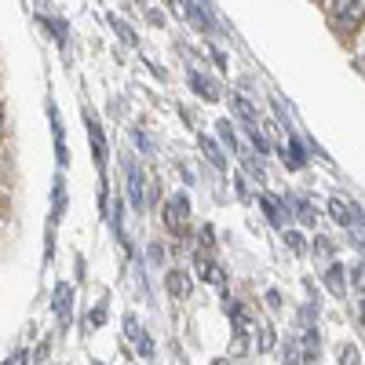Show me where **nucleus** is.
Returning <instances> with one entry per match:
<instances>
[{
	"mask_svg": "<svg viewBox=\"0 0 365 365\" xmlns=\"http://www.w3.org/2000/svg\"><path fill=\"white\" fill-rule=\"evenodd\" d=\"M88 322H91V325H103V322H106V303H99V307L88 314Z\"/></svg>",
	"mask_w": 365,
	"mask_h": 365,
	"instance_id": "cd10ccee",
	"label": "nucleus"
},
{
	"mask_svg": "<svg viewBox=\"0 0 365 365\" xmlns=\"http://www.w3.org/2000/svg\"><path fill=\"white\" fill-rule=\"evenodd\" d=\"M44 26L55 34V41H58V44H66V26H63V22H55V19H48V15H44Z\"/></svg>",
	"mask_w": 365,
	"mask_h": 365,
	"instance_id": "4be33fe9",
	"label": "nucleus"
},
{
	"mask_svg": "<svg viewBox=\"0 0 365 365\" xmlns=\"http://www.w3.org/2000/svg\"><path fill=\"white\" fill-rule=\"evenodd\" d=\"M197 143H201V150L208 154V161H212V165H216V168H227V161H223V154L216 150V143H212V139H197Z\"/></svg>",
	"mask_w": 365,
	"mask_h": 365,
	"instance_id": "f3484780",
	"label": "nucleus"
},
{
	"mask_svg": "<svg viewBox=\"0 0 365 365\" xmlns=\"http://www.w3.org/2000/svg\"><path fill=\"white\" fill-rule=\"evenodd\" d=\"M285 241H289V249H292V252H303V234L289 230V234H285Z\"/></svg>",
	"mask_w": 365,
	"mask_h": 365,
	"instance_id": "bb28decb",
	"label": "nucleus"
},
{
	"mask_svg": "<svg viewBox=\"0 0 365 365\" xmlns=\"http://www.w3.org/2000/svg\"><path fill=\"white\" fill-rule=\"evenodd\" d=\"M259 205H263V212H267V220L274 223V227H285V220H282V201L278 197H259Z\"/></svg>",
	"mask_w": 365,
	"mask_h": 365,
	"instance_id": "4468645a",
	"label": "nucleus"
},
{
	"mask_svg": "<svg viewBox=\"0 0 365 365\" xmlns=\"http://www.w3.org/2000/svg\"><path fill=\"white\" fill-rule=\"evenodd\" d=\"M182 8H187V19H190V22H194L197 29H205V34H212V29H216V26L208 22V15H205V11H201L197 4H194V0H187V4H182Z\"/></svg>",
	"mask_w": 365,
	"mask_h": 365,
	"instance_id": "2eb2a0df",
	"label": "nucleus"
},
{
	"mask_svg": "<svg viewBox=\"0 0 365 365\" xmlns=\"http://www.w3.org/2000/svg\"><path fill=\"white\" fill-rule=\"evenodd\" d=\"M285 365H299V354H296L292 344H285Z\"/></svg>",
	"mask_w": 365,
	"mask_h": 365,
	"instance_id": "c756f323",
	"label": "nucleus"
},
{
	"mask_svg": "<svg viewBox=\"0 0 365 365\" xmlns=\"http://www.w3.org/2000/svg\"><path fill=\"white\" fill-rule=\"evenodd\" d=\"M303 358H307V361L318 358V332L314 329H307V336H303Z\"/></svg>",
	"mask_w": 365,
	"mask_h": 365,
	"instance_id": "a211bd4d",
	"label": "nucleus"
},
{
	"mask_svg": "<svg viewBox=\"0 0 365 365\" xmlns=\"http://www.w3.org/2000/svg\"><path fill=\"white\" fill-rule=\"evenodd\" d=\"M361 55H365V41H361Z\"/></svg>",
	"mask_w": 365,
	"mask_h": 365,
	"instance_id": "72a5a7b5",
	"label": "nucleus"
},
{
	"mask_svg": "<svg viewBox=\"0 0 365 365\" xmlns=\"http://www.w3.org/2000/svg\"><path fill=\"white\" fill-rule=\"evenodd\" d=\"M325 285H329L332 296H344V292H347V274H344L340 263H332V267L325 270Z\"/></svg>",
	"mask_w": 365,
	"mask_h": 365,
	"instance_id": "9d476101",
	"label": "nucleus"
},
{
	"mask_svg": "<svg viewBox=\"0 0 365 365\" xmlns=\"http://www.w3.org/2000/svg\"><path fill=\"white\" fill-rule=\"evenodd\" d=\"M128 201H132V208L135 212H143V205H146V194H143V172L128 161Z\"/></svg>",
	"mask_w": 365,
	"mask_h": 365,
	"instance_id": "6e6552de",
	"label": "nucleus"
},
{
	"mask_svg": "<svg viewBox=\"0 0 365 365\" xmlns=\"http://www.w3.org/2000/svg\"><path fill=\"white\" fill-rule=\"evenodd\" d=\"M318 252H322V256H329V252H332V245H329V237H318Z\"/></svg>",
	"mask_w": 365,
	"mask_h": 365,
	"instance_id": "7c9ffc66",
	"label": "nucleus"
},
{
	"mask_svg": "<svg viewBox=\"0 0 365 365\" xmlns=\"http://www.w3.org/2000/svg\"><path fill=\"white\" fill-rule=\"evenodd\" d=\"M139 329H143V325L135 322V314H125V332H128V340H135V336H139Z\"/></svg>",
	"mask_w": 365,
	"mask_h": 365,
	"instance_id": "a878e982",
	"label": "nucleus"
},
{
	"mask_svg": "<svg viewBox=\"0 0 365 365\" xmlns=\"http://www.w3.org/2000/svg\"><path fill=\"white\" fill-rule=\"evenodd\" d=\"M70 311H73V289L63 282V285H55V314H58V322H70Z\"/></svg>",
	"mask_w": 365,
	"mask_h": 365,
	"instance_id": "1a4fd4ad",
	"label": "nucleus"
},
{
	"mask_svg": "<svg viewBox=\"0 0 365 365\" xmlns=\"http://www.w3.org/2000/svg\"><path fill=\"white\" fill-rule=\"evenodd\" d=\"M132 344L139 347V354H143V358H154V340L146 336V329H139V336H135Z\"/></svg>",
	"mask_w": 365,
	"mask_h": 365,
	"instance_id": "aec40b11",
	"label": "nucleus"
},
{
	"mask_svg": "<svg viewBox=\"0 0 365 365\" xmlns=\"http://www.w3.org/2000/svg\"><path fill=\"white\" fill-rule=\"evenodd\" d=\"M110 26H113V29H117V34H120V37H125V41H128V44H135V34H132V29H128L125 22H120V19H110Z\"/></svg>",
	"mask_w": 365,
	"mask_h": 365,
	"instance_id": "393cba45",
	"label": "nucleus"
},
{
	"mask_svg": "<svg viewBox=\"0 0 365 365\" xmlns=\"http://www.w3.org/2000/svg\"><path fill=\"white\" fill-rule=\"evenodd\" d=\"M358 318H361V325H365V299L358 303Z\"/></svg>",
	"mask_w": 365,
	"mask_h": 365,
	"instance_id": "473e14b6",
	"label": "nucleus"
},
{
	"mask_svg": "<svg viewBox=\"0 0 365 365\" xmlns=\"http://www.w3.org/2000/svg\"><path fill=\"white\" fill-rule=\"evenodd\" d=\"M48 113H51V132H55V161H58V168H66L70 154H66V132H63V117H58V110H55V106H48Z\"/></svg>",
	"mask_w": 365,
	"mask_h": 365,
	"instance_id": "39448f33",
	"label": "nucleus"
},
{
	"mask_svg": "<svg viewBox=\"0 0 365 365\" xmlns=\"http://www.w3.org/2000/svg\"><path fill=\"white\" fill-rule=\"evenodd\" d=\"M329 19H332V29H336V34L351 37L354 29L365 22V0H332Z\"/></svg>",
	"mask_w": 365,
	"mask_h": 365,
	"instance_id": "f257e3e1",
	"label": "nucleus"
},
{
	"mask_svg": "<svg viewBox=\"0 0 365 365\" xmlns=\"http://www.w3.org/2000/svg\"><path fill=\"white\" fill-rule=\"evenodd\" d=\"M96 365H103V361H96Z\"/></svg>",
	"mask_w": 365,
	"mask_h": 365,
	"instance_id": "f704fd0d",
	"label": "nucleus"
},
{
	"mask_svg": "<svg viewBox=\"0 0 365 365\" xmlns=\"http://www.w3.org/2000/svg\"><path fill=\"white\" fill-rule=\"evenodd\" d=\"M216 132H220V139H223V146L230 150V154H245V146L237 143V135H234V125L223 117V120H216Z\"/></svg>",
	"mask_w": 365,
	"mask_h": 365,
	"instance_id": "9b49d317",
	"label": "nucleus"
},
{
	"mask_svg": "<svg viewBox=\"0 0 365 365\" xmlns=\"http://www.w3.org/2000/svg\"><path fill=\"white\" fill-rule=\"evenodd\" d=\"M26 358H29V354H26V351H19V354H11V361H8V365H26Z\"/></svg>",
	"mask_w": 365,
	"mask_h": 365,
	"instance_id": "2f4dec72",
	"label": "nucleus"
},
{
	"mask_svg": "<svg viewBox=\"0 0 365 365\" xmlns=\"http://www.w3.org/2000/svg\"><path fill=\"white\" fill-rule=\"evenodd\" d=\"M66 205H70V194H66V179H63V172H58L55 179H51V227L58 223V220H63L66 216Z\"/></svg>",
	"mask_w": 365,
	"mask_h": 365,
	"instance_id": "20e7f679",
	"label": "nucleus"
},
{
	"mask_svg": "<svg viewBox=\"0 0 365 365\" xmlns=\"http://www.w3.org/2000/svg\"><path fill=\"white\" fill-rule=\"evenodd\" d=\"M88 139H91V154H96V165H99V172H103V165H106V139H103V125L96 117L88 113Z\"/></svg>",
	"mask_w": 365,
	"mask_h": 365,
	"instance_id": "423d86ee",
	"label": "nucleus"
},
{
	"mask_svg": "<svg viewBox=\"0 0 365 365\" xmlns=\"http://www.w3.org/2000/svg\"><path fill=\"white\" fill-rule=\"evenodd\" d=\"M267 307H270V311H278V307H282V292H274V289H270V292H267Z\"/></svg>",
	"mask_w": 365,
	"mask_h": 365,
	"instance_id": "c85d7f7f",
	"label": "nucleus"
},
{
	"mask_svg": "<svg viewBox=\"0 0 365 365\" xmlns=\"http://www.w3.org/2000/svg\"><path fill=\"white\" fill-rule=\"evenodd\" d=\"M329 212H332V220H336L340 227H361V223H365V212H361L358 205L344 201V197H332V201H329Z\"/></svg>",
	"mask_w": 365,
	"mask_h": 365,
	"instance_id": "7ed1b4c3",
	"label": "nucleus"
},
{
	"mask_svg": "<svg viewBox=\"0 0 365 365\" xmlns=\"http://www.w3.org/2000/svg\"><path fill=\"white\" fill-rule=\"evenodd\" d=\"M230 106H234V113L245 120V128H252V125H259L256 120V110H252V103L245 99V96H230Z\"/></svg>",
	"mask_w": 365,
	"mask_h": 365,
	"instance_id": "f8f14e48",
	"label": "nucleus"
},
{
	"mask_svg": "<svg viewBox=\"0 0 365 365\" xmlns=\"http://www.w3.org/2000/svg\"><path fill=\"white\" fill-rule=\"evenodd\" d=\"M245 132H249V139H252V146H256V154H270V143L263 139L259 125H252V128H245Z\"/></svg>",
	"mask_w": 365,
	"mask_h": 365,
	"instance_id": "6ab92c4d",
	"label": "nucleus"
},
{
	"mask_svg": "<svg viewBox=\"0 0 365 365\" xmlns=\"http://www.w3.org/2000/svg\"><path fill=\"white\" fill-rule=\"evenodd\" d=\"M190 88L201 91V99H208V103H216V99H220V88L212 84V81H205L201 73H190Z\"/></svg>",
	"mask_w": 365,
	"mask_h": 365,
	"instance_id": "ddd939ff",
	"label": "nucleus"
},
{
	"mask_svg": "<svg viewBox=\"0 0 365 365\" xmlns=\"http://www.w3.org/2000/svg\"><path fill=\"white\" fill-rule=\"evenodd\" d=\"M274 340H278V336H274V329H270V325H263V329H259V351H270V347H274Z\"/></svg>",
	"mask_w": 365,
	"mask_h": 365,
	"instance_id": "b1692460",
	"label": "nucleus"
},
{
	"mask_svg": "<svg viewBox=\"0 0 365 365\" xmlns=\"http://www.w3.org/2000/svg\"><path fill=\"white\" fill-rule=\"evenodd\" d=\"M292 205L299 208V216H303V223H314V208H311V201H303V197H296Z\"/></svg>",
	"mask_w": 365,
	"mask_h": 365,
	"instance_id": "5701e85b",
	"label": "nucleus"
},
{
	"mask_svg": "<svg viewBox=\"0 0 365 365\" xmlns=\"http://www.w3.org/2000/svg\"><path fill=\"white\" fill-rule=\"evenodd\" d=\"M165 285L175 299H190V274L187 270H168L165 274Z\"/></svg>",
	"mask_w": 365,
	"mask_h": 365,
	"instance_id": "0eeeda50",
	"label": "nucleus"
},
{
	"mask_svg": "<svg viewBox=\"0 0 365 365\" xmlns=\"http://www.w3.org/2000/svg\"><path fill=\"white\" fill-rule=\"evenodd\" d=\"M340 365H361V354H358L354 344H344L340 347Z\"/></svg>",
	"mask_w": 365,
	"mask_h": 365,
	"instance_id": "412c9836",
	"label": "nucleus"
},
{
	"mask_svg": "<svg viewBox=\"0 0 365 365\" xmlns=\"http://www.w3.org/2000/svg\"><path fill=\"white\" fill-rule=\"evenodd\" d=\"M187 212H190V201L182 197V194H175V197L165 205V227H168L172 234H187Z\"/></svg>",
	"mask_w": 365,
	"mask_h": 365,
	"instance_id": "f03ea898",
	"label": "nucleus"
},
{
	"mask_svg": "<svg viewBox=\"0 0 365 365\" xmlns=\"http://www.w3.org/2000/svg\"><path fill=\"white\" fill-rule=\"evenodd\" d=\"M194 267H197V278L201 282H216V267H212L208 256H194Z\"/></svg>",
	"mask_w": 365,
	"mask_h": 365,
	"instance_id": "dca6fc26",
	"label": "nucleus"
}]
</instances>
